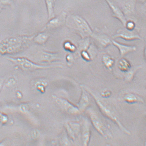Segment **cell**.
Here are the masks:
<instances>
[{"mask_svg": "<svg viewBox=\"0 0 146 146\" xmlns=\"http://www.w3.org/2000/svg\"><path fill=\"white\" fill-rule=\"evenodd\" d=\"M15 83V80L13 78H11L9 80V81H8L7 84L8 85H12L14 84Z\"/></svg>", "mask_w": 146, "mask_h": 146, "instance_id": "obj_26", "label": "cell"}, {"mask_svg": "<svg viewBox=\"0 0 146 146\" xmlns=\"http://www.w3.org/2000/svg\"><path fill=\"white\" fill-rule=\"evenodd\" d=\"M127 29L132 31L135 29V23L132 21H127L125 26Z\"/></svg>", "mask_w": 146, "mask_h": 146, "instance_id": "obj_22", "label": "cell"}, {"mask_svg": "<svg viewBox=\"0 0 146 146\" xmlns=\"http://www.w3.org/2000/svg\"><path fill=\"white\" fill-rule=\"evenodd\" d=\"M84 87L90 95L94 99L97 106L98 107L99 110H100V111L103 115L116 124L127 135H130V132L127 130L125 127L123 126L122 124L121 123L118 118H117L116 115H115V113L112 111L111 109L108 107L106 104L96 96L91 90L86 87L84 86Z\"/></svg>", "mask_w": 146, "mask_h": 146, "instance_id": "obj_3", "label": "cell"}, {"mask_svg": "<svg viewBox=\"0 0 146 146\" xmlns=\"http://www.w3.org/2000/svg\"><path fill=\"white\" fill-rule=\"evenodd\" d=\"M13 0H0V4L3 6L9 5L11 4Z\"/></svg>", "mask_w": 146, "mask_h": 146, "instance_id": "obj_23", "label": "cell"}, {"mask_svg": "<svg viewBox=\"0 0 146 146\" xmlns=\"http://www.w3.org/2000/svg\"><path fill=\"white\" fill-rule=\"evenodd\" d=\"M111 41L114 46L118 48L121 56H124L127 53L135 51L137 50V48L135 46H127L119 43L113 40H112Z\"/></svg>", "mask_w": 146, "mask_h": 146, "instance_id": "obj_12", "label": "cell"}, {"mask_svg": "<svg viewBox=\"0 0 146 146\" xmlns=\"http://www.w3.org/2000/svg\"><path fill=\"white\" fill-rule=\"evenodd\" d=\"M33 37H17L5 40L0 44V53L12 54L21 51L28 46Z\"/></svg>", "mask_w": 146, "mask_h": 146, "instance_id": "obj_1", "label": "cell"}, {"mask_svg": "<svg viewBox=\"0 0 146 146\" xmlns=\"http://www.w3.org/2000/svg\"><path fill=\"white\" fill-rule=\"evenodd\" d=\"M82 135L83 145H88L90 141V131L89 123L87 120L84 121L82 126Z\"/></svg>", "mask_w": 146, "mask_h": 146, "instance_id": "obj_11", "label": "cell"}, {"mask_svg": "<svg viewBox=\"0 0 146 146\" xmlns=\"http://www.w3.org/2000/svg\"><path fill=\"white\" fill-rule=\"evenodd\" d=\"M113 37L121 38L126 41L142 40L140 35L136 32L134 31V30L130 31L126 28L118 30Z\"/></svg>", "mask_w": 146, "mask_h": 146, "instance_id": "obj_7", "label": "cell"}, {"mask_svg": "<svg viewBox=\"0 0 146 146\" xmlns=\"http://www.w3.org/2000/svg\"><path fill=\"white\" fill-rule=\"evenodd\" d=\"M95 38L101 44L104 46H107L111 43H112L111 40L108 36L105 35H100L99 36H95Z\"/></svg>", "mask_w": 146, "mask_h": 146, "instance_id": "obj_19", "label": "cell"}, {"mask_svg": "<svg viewBox=\"0 0 146 146\" xmlns=\"http://www.w3.org/2000/svg\"><path fill=\"white\" fill-rule=\"evenodd\" d=\"M88 113L92 125L97 131L106 139L111 138V135L110 131L97 114L91 110L88 111Z\"/></svg>", "mask_w": 146, "mask_h": 146, "instance_id": "obj_5", "label": "cell"}, {"mask_svg": "<svg viewBox=\"0 0 146 146\" xmlns=\"http://www.w3.org/2000/svg\"><path fill=\"white\" fill-rule=\"evenodd\" d=\"M64 49L70 51H74L75 50V47L70 42L67 41L64 44Z\"/></svg>", "mask_w": 146, "mask_h": 146, "instance_id": "obj_21", "label": "cell"}, {"mask_svg": "<svg viewBox=\"0 0 146 146\" xmlns=\"http://www.w3.org/2000/svg\"><path fill=\"white\" fill-rule=\"evenodd\" d=\"M139 1H140L142 3H145L146 1V0H139Z\"/></svg>", "mask_w": 146, "mask_h": 146, "instance_id": "obj_29", "label": "cell"}, {"mask_svg": "<svg viewBox=\"0 0 146 146\" xmlns=\"http://www.w3.org/2000/svg\"><path fill=\"white\" fill-rule=\"evenodd\" d=\"M105 1H106L111 10L114 17L118 19L124 26H125L127 21L122 10L117 6L111 0H105Z\"/></svg>", "mask_w": 146, "mask_h": 146, "instance_id": "obj_9", "label": "cell"}, {"mask_svg": "<svg viewBox=\"0 0 146 146\" xmlns=\"http://www.w3.org/2000/svg\"><path fill=\"white\" fill-rule=\"evenodd\" d=\"M118 66L119 68L123 72H127L130 69V64L129 62L125 59H121L118 63Z\"/></svg>", "mask_w": 146, "mask_h": 146, "instance_id": "obj_18", "label": "cell"}, {"mask_svg": "<svg viewBox=\"0 0 146 146\" xmlns=\"http://www.w3.org/2000/svg\"><path fill=\"white\" fill-rule=\"evenodd\" d=\"M12 63L17 65L18 67L25 70L31 71L38 70L46 69L53 68H61L63 66L61 65H52L44 66L38 64L33 62L31 60L25 58H7Z\"/></svg>", "mask_w": 146, "mask_h": 146, "instance_id": "obj_4", "label": "cell"}, {"mask_svg": "<svg viewBox=\"0 0 146 146\" xmlns=\"http://www.w3.org/2000/svg\"><path fill=\"white\" fill-rule=\"evenodd\" d=\"M7 120L8 118L6 115L0 113V122L4 123L7 122Z\"/></svg>", "mask_w": 146, "mask_h": 146, "instance_id": "obj_24", "label": "cell"}, {"mask_svg": "<svg viewBox=\"0 0 146 146\" xmlns=\"http://www.w3.org/2000/svg\"><path fill=\"white\" fill-rule=\"evenodd\" d=\"M3 85V82L1 80H0V90H1V87H2Z\"/></svg>", "mask_w": 146, "mask_h": 146, "instance_id": "obj_27", "label": "cell"}, {"mask_svg": "<svg viewBox=\"0 0 146 146\" xmlns=\"http://www.w3.org/2000/svg\"><path fill=\"white\" fill-rule=\"evenodd\" d=\"M52 97L56 104L68 113L72 115H77L81 112L78 107L73 105L68 100L54 95Z\"/></svg>", "mask_w": 146, "mask_h": 146, "instance_id": "obj_6", "label": "cell"}, {"mask_svg": "<svg viewBox=\"0 0 146 146\" xmlns=\"http://www.w3.org/2000/svg\"><path fill=\"white\" fill-rule=\"evenodd\" d=\"M49 37V35L48 33L42 32L38 33L36 36L33 37V40H34L35 42L38 44H43L48 41Z\"/></svg>", "mask_w": 146, "mask_h": 146, "instance_id": "obj_16", "label": "cell"}, {"mask_svg": "<svg viewBox=\"0 0 146 146\" xmlns=\"http://www.w3.org/2000/svg\"><path fill=\"white\" fill-rule=\"evenodd\" d=\"M3 7H4V6H3L2 5L0 4V13H1V11H2Z\"/></svg>", "mask_w": 146, "mask_h": 146, "instance_id": "obj_28", "label": "cell"}, {"mask_svg": "<svg viewBox=\"0 0 146 146\" xmlns=\"http://www.w3.org/2000/svg\"><path fill=\"white\" fill-rule=\"evenodd\" d=\"M82 93L81 97L77 107L80 112H83L88 107L90 103L89 96L88 92L83 86H82Z\"/></svg>", "mask_w": 146, "mask_h": 146, "instance_id": "obj_10", "label": "cell"}, {"mask_svg": "<svg viewBox=\"0 0 146 146\" xmlns=\"http://www.w3.org/2000/svg\"><path fill=\"white\" fill-rule=\"evenodd\" d=\"M103 62L106 67L109 69L112 68L114 63L113 60L108 55H105L103 57Z\"/></svg>", "mask_w": 146, "mask_h": 146, "instance_id": "obj_20", "label": "cell"}, {"mask_svg": "<svg viewBox=\"0 0 146 146\" xmlns=\"http://www.w3.org/2000/svg\"><path fill=\"white\" fill-rule=\"evenodd\" d=\"M59 58V56L56 53L43 51L40 54V61L43 62H51L58 60Z\"/></svg>", "mask_w": 146, "mask_h": 146, "instance_id": "obj_13", "label": "cell"}, {"mask_svg": "<svg viewBox=\"0 0 146 146\" xmlns=\"http://www.w3.org/2000/svg\"><path fill=\"white\" fill-rule=\"evenodd\" d=\"M67 17L66 13L63 11L59 15L49 20L44 29H53L59 27L66 22Z\"/></svg>", "mask_w": 146, "mask_h": 146, "instance_id": "obj_8", "label": "cell"}, {"mask_svg": "<svg viewBox=\"0 0 146 146\" xmlns=\"http://www.w3.org/2000/svg\"><path fill=\"white\" fill-rule=\"evenodd\" d=\"M136 0H127L122 6V11L124 15L133 13L135 10Z\"/></svg>", "mask_w": 146, "mask_h": 146, "instance_id": "obj_14", "label": "cell"}, {"mask_svg": "<svg viewBox=\"0 0 146 146\" xmlns=\"http://www.w3.org/2000/svg\"><path fill=\"white\" fill-rule=\"evenodd\" d=\"M55 0H45L48 13V21L55 17L54 6Z\"/></svg>", "mask_w": 146, "mask_h": 146, "instance_id": "obj_17", "label": "cell"}, {"mask_svg": "<svg viewBox=\"0 0 146 146\" xmlns=\"http://www.w3.org/2000/svg\"><path fill=\"white\" fill-rule=\"evenodd\" d=\"M66 22L69 27L74 30L82 38L92 36L93 35V31L87 21L78 15H71L67 17Z\"/></svg>", "mask_w": 146, "mask_h": 146, "instance_id": "obj_2", "label": "cell"}, {"mask_svg": "<svg viewBox=\"0 0 146 146\" xmlns=\"http://www.w3.org/2000/svg\"><path fill=\"white\" fill-rule=\"evenodd\" d=\"M124 100L127 103L132 104L141 102L143 103V99L138 96L132 93L127 94L124 97Z\"/></svg>", "mask_w": 146, "mask_h": 146, "instance_id": "obj_15", "label": "cell"}, {"mask_svg": "<svg viewBox=\"0 0 146 146\" xmlns=\"http://www.w3.org/2000/svg\"><path fill=\"white\" fill-rule=\"evenodd\" d=\"M82 56L83 57L84 59L88 61L90 60V58L89 55L85 51H84L82 52Z\"/></svg>", "mask_w": 146, "mask_h": 146, "instance_id": "obj_25", "label": "cell"}]
</instances>
